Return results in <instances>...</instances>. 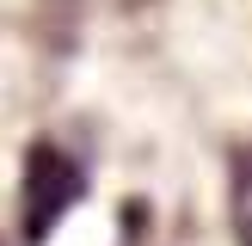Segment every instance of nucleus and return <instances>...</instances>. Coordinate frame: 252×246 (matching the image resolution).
I'll return each instance as SVG.
<instances>
[{
	"instance_id": "obj_1",
	"label": "nucleus",
	"mask_w": 252,
	"mask_h": 246,
	"mask_svg": "<svg viewBox=\"0 0 252 246\" xmlns=\"http://www.w3.org/2000/svg\"><path fill=\"white\" fill-rule=\"evenodd\" d=\"M86 191V172L68 148L37 142L25 154V197H19V246H37L62 215L74 209V197Z\"/></svg>"
}]
</instances>
